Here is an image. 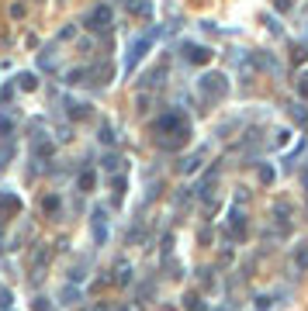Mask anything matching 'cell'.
Returning <instances> with one entry per match:
<instances>
[{
	"mask_svg": "<svg viewBox=\"0 0 308 311\" xmlns=\"http://www.w3.org/2000/svg\"><path fill=\"white\" fill-rule=\"evenodd\" d=\"M205 90H211V93L218 90V93H222V90H225V79L222 77H205Z\"/></svg>",
	"mask_w": 308,
	"mask_h": 311,
	"instance_id": "cell-2",
	"label": "cell"
},
{
	"mask_svg": "<svg viewBox=\"0 0 308 311\" xmlns=\"http://www.w3.org/2000/svg\"><path fill=\"white\" fill-rule=\"evenodd\" d=\"M111 24V10L107 7H97L90 17H87V28H107Z\"/></svg>",
	"mask_w": 308,
	"mask_h": 311,
	"instance_id": "cell-1",
	"label": "cell"
},
{
	"mask_svg": "<svg viewBox=\"0 0 308 311\" xmlns=\"http://www.w3.org/2000/svg\"><path fill=\"white\" fill-rule=\"evenodd\" d=\"M187 56H191L194 63H205V59H208V52H205L201 45H194V49H187Z\"/></svg>",
	"mask_w": 308,
	"mask_h": 311,
	"instance_id": "cell-3",
	"label": "cell"
}]
</instances>
